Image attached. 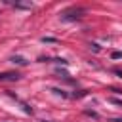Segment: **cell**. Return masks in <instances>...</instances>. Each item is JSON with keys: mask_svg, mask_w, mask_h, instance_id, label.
Wrapping results in <instances>:
<instances>
[{"mask_svg": "<svg viewBox=\"0 0 122 122\" xmlns=\"http://www.w3.org/2000/svg\"><path fill=\"white\" fill-rule=\"evenodd\" d=\"M19 74L17 72H2L0 74V80H17Z\"/></svg>", "mask_w": 122, "mask_h": 122, "instance_id": "cell-2", "label": "cell"}, {"mask_svg": "<svg viewBox=\"0 0 122 122\" xmlns=\"http://www.w3.org/2000/svg\"><path fill=\"white\" fill-rule=\"evenodd\" d=\"M112 57H114V59H118V57H122V53H120V51H112Z\"/></svg>", "mask_w": 122, "mask_h": 122, "instance_id": "cell-5", "label": "cell"}, {"mask_svg": "<svg viewBox=\"0 0 122 122\" xmlns=\"http://www.w3.org/2000/svg\"><path fill=\"white\" fill-rule=\"evenodd\" d=\"M8 4H11V6H15V8H27V10L32 8V2H8Z\"/></svg>", "mask_w": 122, "mask_h": 122, "instance_id": "cell-3", "label": "cell"}, {"mask_svg": "<svg viewBox=\"0 0 122 122\" xmlns=\"http://www.w3.org/2000/svg\"><path fill=\"white\" fill-rule=\"evenodd\" d=\"M11 61H13V63H17V65H25V63H27V61H25L23 57H13Z\"/></svg>", "mask_w": 122, "mask_h": 122, "instance_id": "cell-4", "label": "cell"}, {"mask_svg": "<svg viewBox=\"0 0 122 122\" xmlns=\"http://www.w3.org/2000/svg\"><path fill=\"white\" fill-rule=\"evenodd\" d=\"M84 13H86L84 8H69V10L61 11V19H63V21H76V19H80Z\"/></svg>", "mask_w": 122, "mask_h": 122, "instance_id": "cell-1", "label": "cell"}]
</instances>
